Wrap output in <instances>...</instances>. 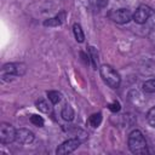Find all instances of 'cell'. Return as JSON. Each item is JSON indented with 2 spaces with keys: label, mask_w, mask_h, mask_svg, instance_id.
<instances>
[{
  "label": "cell",
  "mask_w": 155,
  "mask_h": 155,
  "mask_svg": "<svg viewBox=\"0 0 155 155\" xmlns=\"http://www.w3.org/2000/svg\"><path fill=\"white\" fill-rule=\"evenodd\" d=\"M132 13L130 10L127 8H119V10H113L108 13V17L114 21L115 23H120V24H125L128 23L132 19Z\"/></svg>",
  "instance_id": "cell-6"
},
{
  "label": "cell",
  "mask_w": 155,
  "mask_h": 155,
  "mask_svg": "<svg viewBox=\"0 0 155 155\" xmlns=\"http://www.w3.org/2000/svg\"><path fill=\"white\" fill-rule=\"evenodd\" d=\"M47 97H48V99L51 101L52 104H57V103L61 101L62 94H61L58 91H48V92H47Z\"/></svg>",
  "instance_id": "cell-16"
},
{
  "label": "cell",
  "mask_w": 155,
  "mask_h": 155,
  "mask_svg": "<svg viewBox=\"0 0 155 155\" xmlns=\"http://www.w3.org/2000/svg\"><path fill=\"white\" fill-rule=\"evenodd\" d=\"M108 108L113 111V113H117L119 110H120V103L117 102V101H114L113 103H110V104H108Z\"/></svg>",
  "instance_id": "cell-20"
},
{
  "label": "cell",
  "mask_w": 155,
  "mask_h": 155,
  "mask_svg": "<svg viewBox=\"0 0 155 155\" xmlns=\"http://www.w3.org/2000/svg\"><path fill=\"white\" fill-rule=\"evenodd\" d=\"M147 121L151 127H155V105L151 107L147 113Z\"/></svg>",
  "instance_id": "cell-17"
},
{
  "label": "cell",
  "mask_w": 155,
  "mask_h": 155,
  "mask_svg": "<svg viewBox=\"0 0 155 155\" xmlns=\"http://www.w3.org/2000/svg\"><path fill=\"white\" fill-rule=\"evenodd\" d=\"M25 64L23 63H7L1 69V78L5 80L10 76H22L25 73Z\"/></svg>",
  "instance_id": "cell-3"
},
{
  "label": "cell",
  "mask_w": 155,
  "mask_h": 155,
  "mask_svg": "<svg viewBox=\"0 0 155 155\" xmlns=\"http://www.w3.org/2000/svg\"><path fill=\"white\" fill-rule=\"evenodd\" d=\"M107 2H108L107 0H90V4L96 10H101V8L105 7L107 6Z\"/></svg>",
  "instance_id": "cell-18"
},
{
  "label": "cell",
  "mask_w": 155,
  "mask_h": 155,
  "mask_svg": "<svg viewBox=\"0 0 155 155\" xmlns=\"http://www.w3.org/2000/svg\"><path fill=\"white\" fill-rule=\"evenodd\" d=\"M64 18H65V12H61L53 18L45 19L44 21V25H46V27H58V25H61L63 23Z\"/></svg>",
  "instance_id": "cell-9"
},
{
  "label": "cell",
  "mask_w": 155,
  "mask_h": 155,
  "mask_svg": "<svg viewBox=\"0 0 155 155\" xmlns=\"http://www.w3.org/2000/svg\"><path fill=\"white\" fill-rule=\"evenodd\" d=\"M88 56L91 58V62H92V65L94 69H97V64H98V53L96 51V48L93 46H90L88 47Z\"/></svg>",
  "instance_id": "cell-15"
},
{
  "label": "cell",
  "mask_w": 155,
  "mask_h": 155,
  "mask_svg": "<svg viewBox=\"0 0 155 155\" xmlns=\"http://www.w3.org/2000/svg\"><path fill=\"white\" fill-rule=\"evenodd\" d=\"M16 140V130L8 122L0 124V142L2 144H10Z\"/></svg>",
  "instance_id": "cell-4"
},
{
  "label": "cell",
  "mask_w": 155,
  "mask_h": 155,
  "mask_svg": "<svg viewBox=\"0 0 155 155\" xmlns=\"http://www.w3.org/2000/svg\"><path fill=\"white\" fill-rule=\"evenodd\" d=\"M80 145V140L78 138H70L65 142H63L57 149H56V154L57 155H67L73 153L74 150H76Z\"/></svg>",
  "instance_id": "cell-7"
},
{
  "label": "cell",
  "mask_w": 155,
  "mask_h": 155,
  "mask_svg": "<svg viewBox=\"0 0 155 155\" xmlns=\"http://www.w3.org/2000/svg\"><path fill=\"white\" fill-rule=\"evenodd\" d=\"M99 74L103 79V81L111 88H117L120 86V82H121V78L119 75V73L111 67V65H108V64H103L101 68H99Z\"/></svg>",
  "instance_id": "cell-2"
},
{
  "label": "cell",
  "mask_w": 155,
  "mask_h": 155,
  "mask_svg": "<svg viewBox=\"0 0 155 155\" xmlns=\"http://www.w3.org/2000/svg\"><path fill=\"white\" fill-rule=\"evenodd\" d=\"M127 143H128V148H130L131 153H133V154L142 155V154H147L148 153L147 140H145L143 133L139 130H133L128 134Z\"/></svg>",
  "instance_id": "cell-1"
},
{
  "label": "cell",
  "mask_w": 155,
  "mask_h": 155,
  "mask_svg": "<svg viewBox=\"0 0 155 155\" xmlns=\"http://www.w3.org/2000/svg\"><path fill=\"white\" fill-rule=\"evenodd\" d=\"M154 15V10L148 5H140L132 16V19L138 24H144L151 16Z\"/></svg>",
  "instance_id": "cell-5"
},
{
  "label": "cell",
  "mask_w": 155,
  "mask_h": 155,
  "mask_svg": "<svg viewBox=\"0 0 155 155\" xmlns=\"http://www.w3.org/2000/svg\"><path fill=\"white\" fill-rule=\"evenodd\" d=\"M36 108L40 110V111H42V113H51V110H52V108H51V105L45 101V99H40V101H38L36 102Z\"/></svg>",
  "instance_id": "cell-13"
},
{
  "label": "cell",
  "mask_w": 155,
  "mask_h": 155,
  "mask_svg": "<svg viewBox=\"0 0 155 155\" xmlns=\"http://www.w3.org/2000/svg\"><path fill=\"white\" fill-rule=\"evenodd\" d=\"M61 115H62V117L65 120V121H71L73 119H74V109L69 105V104H65L64 107H63V109H62V113H61Z\"/></svg>",
  "instance_id": "cell-10"
},
{
  "label": "cell",
  "mask_w": 155,
  "mask_h": 155,
  "mask_svg": "<svg viewBox=\"0 0 155 155\" xmlns=\"http://www.w3.org/2000/svg\"><path fill=\"white\" fill-rule=\"evenodd\" d=\"M102 122V114L101 113H96V114H92L90 117H88V124L90 126H92L93 128L98 127Z\"/></svg>",
  "instance_id": "cell-12"
},
{
  "label": "cell",
  "mask_w": 155,
  "mask_h": 155,
  "mask_svg": "<svg viewBox=\"0 0 155 155\" xmlns=\"http://www.w3.org/2000/svg\"><path fill=\"white\" fill-rule=\"evenodd\" d=\"M73 33H74V36L78 42H82L85 40V34H84V30L81 28V25L79 23H75L73 25Z\"/></svg>",
  "instance_id": "cell-11"
},
{
  "label": "cell",
  "mask_w": 155,
  "mask_h": 155,
  "mask_svg": "<svg viewBox=\"0 0 155 155\" xmlns=\"http://www.w3.org/2000/svg\"><path fill=\"white\" fill-rule=\"evenodd\" d=\"M30 122L35 126H39V127H42L44 126V119L39 115H31L30 116Z\"/></svg>",
  "instance_id": "cell-19"
},
{
  "label": "cell",
  "mask_w": 155,
  "mask_h": 155,
  "mask_svg": "<svg viewBox=\"0 0 155 155\" xmlns=\"http://www.w3.org/2000/svg\"><path fill=\"white\" fill-rule=\"evenodd\" d=\"M34 140V133L27 128L16 130V142L19 144H30Z\"/></svg>",
  "instance_id": "cell-8"
},
{
  "label": "cell",
  "mask_w": 155,
  "mask_h": 155,
  "mask_svg": "<svg viewBox=\"0 0 155 155\" xmlns=\"http://www.w3.org/2000/svg\"><path fill=\"white\" fill-rule=\"evenodd\" d=\"M143 91L147 93H154L155 92V79H150L147 80L145 82H143Z\"/></svg>",
  "instance_id": "cell-14"
}]
</instances>
